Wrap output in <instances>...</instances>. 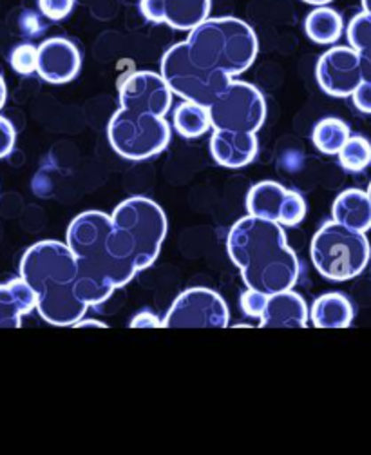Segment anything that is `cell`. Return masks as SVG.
I'll use <instances>...</instances> for the list:
<instances>
[{
  "instance_id": "6da1fadb",
  "label": "cell",
  "mask_w": 371,
  "mask_h": 455,
  "mask_svg": "<svg viewBox=\"0 0 371 455\" xmlns=\"http://www.w3.org/2000/svg\"><path fill=\"white\" fill-rule=\"evenodd\" d=\"M226 252L240 268L247 289L272 296L294 289L299 282V259L277 221L252 214L240 218L228 233Z\"/></svg>"
},
{
  "instance_id": "7a4b0ae2",
  "label": "cell",
  "mask_w": 371,
  "mask_h": 455,
  "mask_svg": "<svg viewBox=\"0 0 371 455\" xmlns=\"http://www.w3.org/2000/svg\"><path fill=\"white\" fill-rule=\"evenodd\" d=\"M20 278L36 296V310L55 327H75L89 305L76 291L78 263L67 243L43 240L31 245L20 259Z\"/></svg>"
},
{
  "instance_id": "3957f363",
  "label": "cell",
  "mask_w": 371,
  "mask_h": 455,
  "mask_svg": "<svg viewBox=\"0 0 371 455\" xmlns=\"http://www.w3.org/2000/svg\"><path fill=\"white\" fill-rule=\"evenodd\" d=\"M113 216L102 211L78 214L67 229L66 243L78 263L76 291L83 303L99 307L114 291L125 287L138 275V268L118 259L109 249Z\"/></svg>"
},
{
  "instance_id": "277c9868",
  "label": "cell",
  "mask_w": 371,
  "mask_h": 455,
  "mask_svg": "<svg viewBox=\"0 0 371 455\" xmlns=\"http://www.w3.org/2000/svg\"><path fill=\"white\" fill-rule=\"evenodd\" d=\"M185 44L198 66L232 78L249 71L259 53L256 31L236 17H209L189 31Z\"/></svg>"
},
{
  "instance_id": "5b68a950",
  "label": "cell",
  "mask_w": 371,
  "mask_h": 455,
  "mask_svg": "<svg viewBox=\"0 0 371 455\" xmlns=\"http://www.w3.org/2000/svg\"><path fill=\"white\" fill-rule=\"evenodd\" d=\"M113 216L109 235L111 252L140 270L154 265L167 236V216L151 198L130 196L123 200Z\"/></svg>"
},
{
  "instance_id": "8992f818",
  "label": "cell",
  "mask_w": 371,
  "mask_h": 455,
  "mask_svg": "<svg viewBox=\"0 0 371 455\" xmlns=\"http://www.w3.org/2000/svg\"><path fill=\"white\" fill-rule=\"evenodd\" d=\"M310 256L322 278L330 282H350L362 275L367 267L371 247L366 233L350 229L332 220L315 233Z\"/></svg>"
},
{
  "instance_id": "52a82bcc",
  "label": "cell",
  "mask_w": 371,
  "mask_h": 455,
  "mask_svg": "<svg viewBox=\"0 0 371 455\" xmlns=\"http://www.w3.org/2000/svg\"><path fill=\"white\" fill-rule=\"evenodd\" d=\"M172 127L165 116L136 113L120 108L109 120L111 148L125 160L142 162L163 153L170 142Z\"/></svg>"
},
{
  "instance_id": "ba28073f",
  "label": "cell",
  "mask_w": 371,
  "mask_h": 455,
  "mask_svg": "<svg viewBox=\"0 0 371 455\" xmlns=\"http://www.w3.org/2000/svg\"><path fill=\"white\" fill-rule=\"evenodd\" d=\"M160 73L170 85L174 95L205 108H209L221 95V91L234 80L228 75L198 66L185 42L174 44L163 53Z\"/></svg>"
},
{
  "instance_id": "9c48e42d",
  "label": "cell",
  "mask_w": 371,
  "mask_h": 455,
  "mask_svg": "<svg viewBox=\"0 0 371 455\" xmlns=\"http://www.w3.org/2000/svg\"><path fill=\"white\" fill-rule=\"evenodd\" d=\"M214 131L259 132L266 120V102L261 91L243 80H232L209 106Z\"/></svg>"
},
{
  "instance_id": "30bf717a",
  "label": "cell",
  "mask_w": 371,
  "mask_h": 455,
  "mask_svg": "<svg viewBox=\"0 0 371 455\" xmlns=\"http://www.w3.org/2000/svg\"><path fill=\"white\" fill-rule=\"evenodd\" d=\"M230 312L225 299L212 289L183 291L163 317L165 329H225Z\"/></svg>"
},
{
  "instance_id": "8fae6325",
  "label": "cell",
  "mask_w": 371,
  "mask_h": 455,
  "mask_svg": "<svg viewBox=\"0 0 371 455\" xmlns=\"http://www.w3.org/2000/svg\"><path fill=\"white\" fill-rule=\"evenodd\" d=\"M120 108L165 116L172 108V89L162 73L134 71L118 84Z\"/></svg>"
},
{
  "instance_id": "7c38bea8",
  "label": "cell",
  "mask_w": 371,
  "mask_h": 455,
  "mask_svg": "<svg viewBox=\"0 0 371 455\" xmlns=\"http://www.w3.org/2000/svg\"><path fill=\"white\" fill-rule=\"evenodd\" d=\"M315 78L327 95L335 99L351 97L362 82L359 53L351 45H335L324 52L317 62Z\"/></svg>"
},
{
  "instance_id": "4fadbf2b",
  "label": "cell",
  "mask_w": 371,
  "mask_h": 455,
  "mask_svg": "<svg viewBox=\"0 0 371 455\" xmlns=\"http://www.w3.org/2000/svg\"><path fill=\"white\" fill-rule=\"evenodd\" d=\"M140 12L153 24L193 31L210 17L212 0H140Z\"/></svg>"
},
{
  "instance_id": "5bb4252c",
  "label": "cell",
  "mask_w": 371,
  "mask_h": 455,
  "mask_svg": "<svg viewBox=\"0 0 371 455\" xmlns=\"http://www.w3.org/2000/svg\"><path fill=\"white\" fill-rule=\"evenodd\" d=\"M82 68V55L76 45L62 36L43 40L38 45L36 73L50 84H67L75 80Z\"/></svg>"
},
{
  "instance_id": "9a60e30c",
  "label": "cell",
  "mask_w": 371,
  "mask_h": 455,
  "mask_svg": "<svg viewBox=\"0 0 371 455\" xmlns=\"http://www.w3.org/2000/svg\"><path fill=\"white\" fill-rule=\"evenodd\" d=\"M259 151L256 132L214 131L210 139V155L221 167L241 169L252 164Z\"/></svg>"
},
{
  "instance_id": "2e32d148",
  "label": "cell",
  "mask_w": 371,
  "mask_h": 455,
  "mask_svg": "<svg viewBox=\"0 0 371 455\" xmlns=\"http://www.w3.org/2000/svg\"><path fill=\"white\" fill-rule=\"evenodd\" d=\"M310 310L297 292L283 291L268 296L266 307L259 322L263 329H304Z\"/></svg>"
},
{
  "instance_id": "e0dca14e",
  "label": "cell",
  "mask_w": 371,
  "mask_h": 455,
  "mask_svg": "<svg viewBox=\"0 0 371 455\" xmlns=\"http://www.w3.org/2000/svg\"><path fill=\"white\" fill-rule=\"evenodd\" d=\"M35 308L36 296L22 278L0 285V329H19Z\"/></svg>"
},
{
  "instance_id": "ac0fdd59",
  "label": "cell",
  "mask_w": 371,
  "mask_h": 455,
  "mask_svg": "<svg viewBox=\"0 0 371 455\" xmlns=\"http://www.w3.org/2000/svg\"><path fill=\"white\" fill-rule=\"evenodd\" d=\"M334 221L350 227V229L367 233L371 229V200L360 189L343 191L332 207Z\"/></svg>"
},
{
  "instance_id": "d6986e66",
  "label": "cell",
  "mask_w": 371,
  "mask_h": 455,
  "mask_svg": "<svg viewBox=\"0 0 371 455\" xmlns=\"http://www.w3.org/2000/svg\"><path fill=\"white\" fill-rule=\"evenodd\" d=\"M353 305L341 292H328L315 299L310 310L312 323L317 329H346L353 322Z\"/></svg>"
},
{
  "instance_id": "ffe728a7",
  "label": "cell",
  "mask_w": 371,
  "mask_h": 455,
  "mask_svg": "<svg viewBox=\"0 0 371 455\" xmlns=\"http://www.w3.org/2000/svg\"><path fill=\"white\" fill-rule=\"evenodd\" d=\"M288 193L290 191L281 184H277V181H259L247 195V211L252 216L280 223V216Z\"/></svg>"
},
{
  "instance_id": "44dd1931",
  "label": "cell",
  "mask_w": 371,
  "mask_h": 455,
  "mask_svg": "<svg viewBox=\"0 0 371 455\" xmlns=\"http://www.w3.org/2000/svg\"><path fill=\"white\" fill-rule=\"evenodd\" d=\"M344 31V20L339 12L328 6H315L306 20L304 33L308 38L319 45H330L341 38Z\"/></svg>"
},
{
  "instance_id": "7402d4cb",
  "label": "cell",
  "mask_w": 371,
  "mask_h": 455,
  "mask_svg": "<svg viewBox=\"0 0 371 455\" xmlns=\"http://www.w3.org/2000/svg\"><path fill=\"white\" fill-rule=\"evenodd\" d=\"M172 125L183 139H200L212 127L209 108L183 100L172 113Z\"/></svg>"
},
{
  "instance_id": "603a6c76",
  "label": "cell",
  "mask_w": 371,
  "mask_h": 455,
  "mask_svg": "<svg viewBox=\"0 0 371 455\" xmlns=\"http://www.w3.org/2000/svg\"><path fill=\"white\" fill-rule=\"evenodd\" d=\"M351 136L350 127L341 118H322L315 124L312 131V142L322 155H339L343 146Z\"/></svg>"
},
{
  "instance_id": "cb8c5ba5",
  "label": "cell",
  "mask_w": 371,
  "mask_h": 455,
  "mask_svg": "<svg viewBox=\"0 0 371 455\" xmlns=\"http://www.w3.org/2000/svg\"><path fill=\"white\" fill-rule=\"evenodd\" d=\"M346 36L351 48L359 53L362 80L371 82V15L366 12L355 15L346 28Z\"/></svg>"
},
{
  "instance_id": "d4e9b609",
  "label": "cell",
  "mask_w": 371,
  "mask_h": 455,
  "mask_svg": "<svg viewBox=\"0 0 371 455\" xmlns=\"http://www.w3.org/2000/svg\"><path fill=\"white\" fill-rule=\"evenodd\" d=\"M337 156L344 171L360 172L371 165V142L364 136H350Z\"/></svg>"
},
{
  "instance_id": "484cf974",
  "label": "cell",
  "mask_w": 371,
  "mask_h": 455,
  "mask_svg": "<svg viewBox=\"0 0 371 455\" xmlns=\"http://www.w3.org/2000/svg\"><path fill=\"white\" fill-rule=\"evenodd\" d=\"M10 62L19 75H33L38 68V48H35L33 44H20L12 52Z\"/></svg>"
},
{
  "instance_id": "4316f807",
  "label": "cell",
  "mask_w": 371,
  "mask_h": 455,
  "mask_svg": "<svg viewBox=\"0 0 371 455\" xmlns=\"http://www.w3.org/2000/svg\"><path fill=\"white\" fill-rule=\"evenodd\" d=\"M304 216H306V202H304V198L299 193L290 191L287 200H285L281 216H280V225H283V227H297L304 220Z\"/></svg>"
},
{
  "instance_id": "83f0119b",
  "label": "cell",
  "mask_w": 371,
  "mask_h": 455,
  "mask_svg": "<svg viewBox=\"0 0 371 455\" xmlns=\"http://www.w3.org/2000/svg\"><path fill=\"white\" fill-rule=\"evenodd\" d=\"M38 8L50 20H64L75 10V0H38Z\"/></svg>"
},
{
  "instance_id": "f1b7e54d",
  "label": "cell",
  "mask_w": 371,
  "mask_h": 455,
  "mask_svg": "<svg viewBox=\"0 0 371 455\" xmlns=\"http://www.w3.org/2000/svg\"><path fill=\"white\" fill-rule=\"evenodd\" d=\"M266 301H268V294H263V292L254 291V289H247L241 294V308L250 317H261L263 312H264Z\"/></svg>"
},
{
  "instance_id": "f546056e",
  "label": "cell",
  "mask_w": 371,
  "mask_h": 455,
  "mask_svg": "<svg viewBox=\"0 0 371 455\" xmlns=\"http://www.w3.org/2000/svg\"><path fill=\"white\" fill-rule=\"evenodd\" d=\"M15 140H17V131L13 124L8 118L0 116V158H6L13 151Z\"/></svg>"
},
{
  "instance_id": "4dcf8cb0",
  "label": "cell",
  "mask_w": 371,
  "mask_h": 455,
  "mask_svg": "<svg viewBox=\"0 0 371 455\" xmlns=\"http://www.w3.org/2000/svg\"><path fill=\"white\" fill-rule=\"evenodd\" d=\"M353 104L360 113H371V82L362 80L360 85L353 91Z\"/></svg>"
},
{
  "instance_id": "1f68e13d",
  "label": "cell",
  "mask_w": 371,
  "mask_h": 455,
  "mask_svg": "<svg viewBox=\"0 0 371 455\" xmlns=\"http://www.w3.org/2000/svg\"><path fill=\"white\" fill-rule=\"evenodd\" d=\"M132 329H156V327H163V320H160V317L149 310H144V312H138L132 320H130V325Z\"/></svg>"
},
{
  "instance_id": "d6a6232c",
  "label": "cell",
  "mask_w": 371,
  "mask_h": 455,
  "mask_svg": "<svg viewBox=\"0 0 371 455\" xmlns=\"http://www.w3.org/2000/svg\"><path fill=\"white\" fill-rule=\"evenodd\" d=\"M6 100H8V87H6V82H4L3 75H0V109L4 108Z\"/></svg>"
},
{
  "instance_id": "836d02e7",
  "label": "cell",
  "mask_w": 371,
  "mask_h": 455,
  "mask_svg": "<svg viewBox=\"0 0 371 455\" xmlns=\"http://www.w3.org/2000/svg\"><path fill=\"white\" fill-rule=\"evenodd\" d=\"M303 3H306L310 6H328L334 3V0H303Z\"/></svg>"
},
{
  "instance_id": "e575fe53",
  "label": "cell",
  "mask_w": 371,
  "mask_h": 455,
  "mask_svg": "<svg viewBox=\"0 0 371 455\" xmlns=\"http://www.w3.org/2000/svg\"><path fill=\"white\" fill-rule=\"evenodd\" d=\"M360 3H362V12L371 15V0H360Z\"/></svg>"
},
{
  "instance_id": "d590c367",
  "label": "cell",
  "mask_w": 371,
  "mask_h": 455,
  "mask_svg": "<svg viewBox=\"0 0 371 455\" xmlns=\"http://www.w3.org/2000/svg\"><path fill=\"white\" fill-rule=\"evenodd\" d=\"M367 196H369V200H371V184H369V188H367Z\"/></svg>"
}]
</instances>
